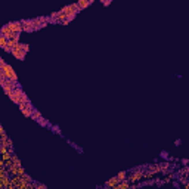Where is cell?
Instances as JSON below:
<instances>
[{"label": "cell", "mask_w": 189, "mask_h": 189, "mask_svg": "<svg viewBox=\"0 0 189 189\" xmlns=\"http://www.w3.org/2000/svg\"><path fill=\"white\" fill-rule=\"evenodd\" d=\"M5 80L18 83V75H16L15 70L12 68V65L6 64L3 59H0V83L5 81Z\"/></svg>", "instance_id": "6da1fadb"}, {"label": "cell", "mask_w": 189, "mask_h": 189, "mask_svg": "<svg viewBox=\"0 0 189 189\" xmlns=\"http://www.w3.org/2000/svg\"><path fill=\"white\" fill-rule=\"evenodd\" d=\"M130 188H132V183L129 180H124V182H120L114 189H130Z\"/></svg>", "instance_id": "30bf717a"}, {"label": "cell", "mask_w": 189, "mask_h": 189, "mask_svg": "<svg viewBox=\"0 0 189 189\" xmlns=\"http://www.w3.org/2000/svg\"><path fill=\"white\" fill-rule=\"evenodd\" d=\"M10 161H12V162H14V164H15L16 167H22V162H21V160H19V158H18V157H16L15 154H14V155H12V158H10Z\"/></svg>", "instance_id": "4fadbf2b"}, {"label": "cell", "mask_w": 189, "mask_h": 189, "mask_svg": "<svg viewBox=\"0 0 189 189\" xmlns=\"http://www.w3.org/2000/svg\"><path fill=\"white\" fill-rule=\"evenodd\" d=\"M120 183V180L117 179V176H115V177H111L109 180H106V183H105V186L108 188V189H114L117 185Z\"/></svg>", "instance_id": "9c48e42d"}, {"label": "cell", "mask_w": 189, "mask_h": 189, "mask_svg": "<svg viewBox=\"0 0 189 189\" xmlns=\"http://www.w3.org/2000/svg\"><path fill=\"white\" fill-rule=\"evenodd\" d=\"M2 87L5 89V92L8 93V95H10L12 92H14L15 89H18V83H14V81H9V80H5V81H2Z\"/></svg>", "instance_id": "52a82bcc"}, {"label": "cell", "mask_w": 189, "mask_h": 189, "mask_svg": "<svg viewBox=\"0 0 189 189\" xmlns=\"http://www.w3.org/2000/svg\"><path fill=\"white\" fill-rule=\"evenodd\" d=\"M180 143H182V142H180V141H179V139H177V141H176V142H174V145H176V146H179V145H180Z\"/></svg>", "instance_id": "44dd1931"}, {"label": "cell", "mask_w": 189, "mask_h": 189, "mask_svg": "<svg viewBox=\"0 0 189 189\" xmlns=\"http://www.w3.org/2000/svg\"><path fill=\"white\" fill-rule=\"evenodd\" d=\"M35 189H47V186L43 183H35Z\"/></svg>", "instance_id": "d6986e66"}, {"label": "cell", "mask_w": 189, "mask_h": 189, "mask_svg": "<svg viewBox=\"0 0 189 189\" xmlns=\"http://www.w3.org/2000/svg\"><path fill=\"white\" fill-rule=\"evenodd\" d=\"M21 33H22V22L21 21L9 22L0 30V35H5V37H8V39L12 34H21Z\"/></svg>", "instance_id": "7a4b0ae2"}, {"label": "cell", "mask_w": 189, "mask_h": 189, "mask_svg": "<svg viewBox=\"0 0 189 189\" xmlns=\"http://www.w3.org/2000/svg\"><path fill=\"white\" fill-rule=\"evenodd\" d=\"M27 52H28V44L27 43H18L14 47V50H12V55H14L16 59H24L25 55H27Z\"/></svg>", "instance_id": "277c9868"}, {"label": "cell", "mask_w": 189, "mask_h": 189, "mask_svg": "<svg viewBox=\"0 0 189 189\" xmlns=\"http://www.w3.org/2000/svg\"><path fill=\"white\" fill-rule=\"evenodd\" d=\"M22 22V31H34L37 30V25H35V21L34 19H25V21H21Z\"/></svg>", "instance_id": "8992f818"}, {"label": "cell", "mask_w": 189, "mask_h": 189, "mask_svg": "<svg viewBox=\"0 0 189 189\" xmlns=\"http://www.w3.org/2000/svg\"><path fill=\"white\" fill-rule=\"evenodd\" d=\"M92 3V0H80V2L77 3L78 5V8H80V10L81 9H84V8H87V6H89Z\"/></svg>", "instance_id": "8fae6325"}, {"label": "cell", "mask_w": 189, "mask_h": 189, "mask_svg": "<svg viewBox=\"0 0 189 189\" xmlns=\"http://www.w3.org/2000/svg\"><path fill=\"white\" fill-rule=\"evenodd\" d=\"M102 5H105V6L111 5V0H104V2H102Z\"/></svg>", "instance_id": "ffe728a7"}, {"label": "cell", "mask_w": 189, "mask_h": 189, "mask_svg": "<svg viewBox=\"0 0 189 189\" xmlns=\"http://www.w3.org/2000/svg\"><path fill=\"white\" fill-rule=\"evenodd\" d=\"M183 189H189V182H188V183H185V186H183Z\"/></svg>", "instance_id": "7402d4cb"}, {"label": "cell", "mask_w": 189, "mask_h": 189, "mask_svg": "<svg viewBox=\"0 0 189 189\" xmlns=\"http://www.w3.org/2000/svg\"><path fill=\"white\" fill-rule=\"evenodd\" d=\"M9 98H10V100L14 104H16L18 106L19 105H22V104H28L30 102V99L27 98V95L24 93V90L21 89V87H18V89H15L14 92H12L10 95H8Z\"/></svg>", "instance_id": "3957f363"}, {"label": "cell", "mask_w": 189, "mask_h": 189, "mask_svg": "<svg viewBox=\"0 0 189 189\" xmlns=\"http://www.w3.org/2000/svg\"><path fill=\"white\" fill-rule=\"evenodd\" d=\"M152 177H154V173H152V171L148 170V171L143 173V179H152Z\"/></svg>", "instance_id": "ac0fdd59"}, {"label": "cell", "mask_w": 189, "mask_h": 189, "mask_svg": "<svg viewBox=\"0 0 189 189\" xmlns=\"http://www.w3.org/2000/svg\"><path fill=\"white\" fill-rule=\"evenodd\" d=\"M8 43H9V39H8V37H5V35H0V46L3 47V50L8 47Z\"/></svg>", "instance_id": "7c38bea8"}, {"label": "cell", "mask_w": 189, "mask_h": 189, "mask_svg": "<svg viewBox=\"0 0 189 189\" xmlns=\"http://www.w3.org/2000/svg\"><path fill=\"white\" fill-rule=\"evenodd\" d=\"M143 170H136V171H133L132 174H130V177H129V182L132 183V185H134V183H137L139 180H142L143 179Z\"/></svg>", "instance_id": "ba28073f"}, {"label": "cell", "mask_w": 189, "mask_h": 189, "mask_svg": "<svg viewBox=\"0 0 189 189\" xmlns=\"http://www.w3.org/2000/svg\"><path fill=\"white\" fill-rule=\"evenodd\" d=\"M149 171H152L154 174H155V173H160V171H161V166H160V164H154V166H149Z\"/></svg>", "instance_id": "9a60e30c"}, {"label": "cell", "mask_w": 189, "mask_h": 189, "mask_svg": "<svg viewBox=\"0 0 189 189\" xmlns=\"http://www.w3.org/2000/svg\"><path fill=\"white\" fill-rule=\"evenodd\" d=\"M117 179H118L120 182H124V180H127V171H120V173L117 174Z\"/></svg>", "instance_id": "5bb4252c"}, {"label": "cell", "mask_w": 189, "mask_h": 189, "mask_svg": "<svg viewBox=\"0 0 189 189\" xmlns=\"http://www.w3.org/2000/svg\"><path fill=\"white\" fill-rule=\"evenodd\" d=\"M43 117H42V114H40V112L39 111H37V109H34V114H33V120H37V121H39V120H42Z\"/></svg>", "instance_id": "e0dca14e"}, {"label": "cell", "mask_w": 189, "mask_h": 189, "mask_svg": "<svg viewBox=\"0 0 189 189\" xmlns=\"http://www.w3.org/2000/svg\"><path fill=\"white\" fill-rule=\"evenodd\" d=\"M19 111L22 112V114H24L25 117L33 118V114H34V106H33V104H31V102H28V104H22V105H19Z\"/></svg>", "instance_id": "5b68a950"}, {"label": "cell", "mask_w": 189, "mask_h": 189, "mask_svg": "<svg viewBox=\"0 0 189 189\" xmlns=\"http://www.w3.org/2000/svg\"><path fill=\"white\" fill-rule=\"evenodd\" d=\"M5 141H8V134L3 127H0V142H5Z\"/></svg>", "instance_id": "2e32d148"}]
</instances>
